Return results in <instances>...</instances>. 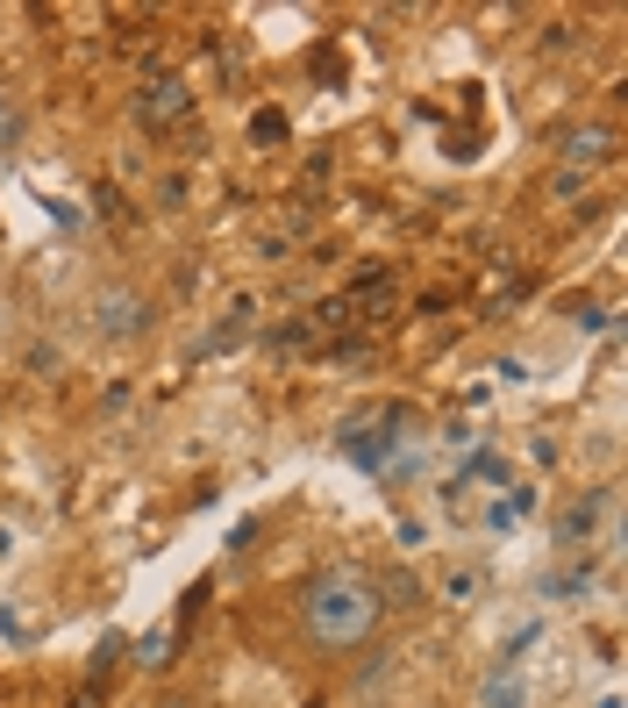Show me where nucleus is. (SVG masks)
Listing matches in <instances>:
<instances>
[{"mask_svg": "<svg viewBox=\"0 0 628 708\" xmlns=\"http://www.w3.org/2000/svg\"><path fill=\"white\" fill-rule=\"evenodd\" d=\"M578 329H614V308H593V301H572Z\"/></svg>", "mask_w": 628, "mask_h": 708, "instance_id": "4468645a", "label": "nucleus"}, {"mask_svg": "<svg viewBox=\"0 0 628 708\" xmlns=\"http://www.w3.org/2000/svg\"><path fill=\"white\" fill-rule=\"evenodd\" d=\"M115 658H129V644H121V637H107L101 652H93V666H86V687H93V694L107 687V673H115Z\"/></svg>", "mask_w": 628, "mask_h": 708, "instance_id": "6e6552de", "label": "nucleus"}, {"mask_svg": "<svg viewBox=\"0 0 628 708\" xmlns=\"http://www.w3.org/2000/svg\"><path fill=\"white\" fill-rule=\"evenodd\" d=\"M279 137H286V115H279V108H257V115H251V143H257V151H272Z\"/></svg>", "mask_w": 628, "mask_h": 708, "instance_id": "9d476101", "label": "nucleus"}, {"mask_svg": "<svg viewBox=\"0 0 628 708\" xmlns=\"http://www.w3.org/2000/svg\"><path fill=\"white\" fill-rule=\"evenodd\" d=\"M315 323H322V329H350V323H357V301H343V294L322 301V308H315Z\"/></svg>", "mask_w": 628, "mask_h": 708, "instance_id": "f8f14e48", "label": "nucleus"}, {"mask_svg": "<svg viewBox=\"0 0 628 708\" xmlns=\"http://www.w3.org/2000/svg\"><path fill=\"white\" fill-rule=\"evenodd\" d=\"M93 329H101V337H143V329H151V301L129 294V287H107V294L93 301Z\"/></svg>", "mask_w": 628, "mask_h": 708, "instance_id": "7ed1b4c3", "label": "nucleus"}, {"mask_svg": "<svg viewBox=\"0 0 628 708\" xmlns=\"http://www.w3.org/2000/svg\"><path fill=\"white\" fill-rule=\"evenodd\" d=\"M15 129H22V122H15V108L0 101V151H8V143H15Z\"/></svg>", "mask_w": 628, "mask_h": 708, "instance_id": "dca6fc26", "label": "nucleus"}, {"mask_svg": "<svg viewBox=\"0 0 628 708\" xmlns=\"http://www.w3.org/2000/svg\"><path fill=\"white\" fill-rule=\"evenodd\" d=\"M443 594H450V602H478V572H450V580H443Z\"/></svg>", "mask_w": 628, "mask_h": 708, "instance_id": "ddd939ff", "label": "nucleus"}, {"mask_svg": "<svg viewBox=\"0 0 628 708\" xmlns=\"http://www.w3.org/2000/svg\"><path fill=\"white\" fill-rule=\"evenodd\" d=\"M137 666H143V673H165V666H171V630H151V637L137 644Z\"/></svg>", "mask_w": 628, "mask_h": 708, "instance_id": "1a4fd4ad", "label": "nucleus"}, {"mask_svg": "<svg viewBox=\"0 0 628 708\" xmlns=\"http://www.w3.org/2000/svg\"><path fill=\"white\" fill-rule=\"evenodd\" d=\"M300 616H307V630H315L322 644L343 652V644H357L379 622V587L372 580H357V572H322V580L307 587Z\"/></svg>", "mask_w": 628, "mask_h": 708, "instance_id": "f257e3e1", "label": "nucleus"}, {"mask_svg": "<svg viewBox=\"0 0 628 708\" xmlns=\"http://www.w3.org/2000/svg\"><path fill=\"white\" fill-rule=\"evenodd\" d=\"M607 508H614V486H593V494H578V508L557 522V536H564V544H586V536H593V522L607 516Z\"/></svg>", "mask_w": 628, "mask_h": 708, "instance_id": "423d86ee", "label": "nucleus"}, {"mask_svg": "<svg viewBox=\"0 0 628 708\" xmlns=\"http://www.w3.org/2000/svg\"><path fill=\"white\" fill-rule=\"evenodd\" d=\"M564 157H572V165H607L614 157V129L607 122H578L572 137H564Z\"/></svg>", "mask_w": 628, "mask_h": 708, "instance_id": "39448f33", "label": "nucleus"}, {"mask_svg": "<svg viewBox=\"0 0 628 708\" xmlns=\"http://www.w3.org/2000/svg\"><path fill=\"white\" fill-rule=\"evenodd\" d=\"M586 580H593V572H586V566H564L557 580H550V594H586Z\"/></svg>", "mask_w": 628, "mask_h": 708, "instance_id": "2eb2a0df", "label": "nucleus"}, {"mask_svg": "<svg viewBox=\"0 0 628 708\" xmlns=\"http://www.w3.org/2000/svg\"><path fill=\"white\" fill-rule=\"evenodd\" d=\"M129 108H137V122L151 129V137H179V122L193 115V87L179 79V72H151Z\"/></svg>", "mask_w": 628, "mask_h": 708, "instance_id": "f03ea898", "label": "nucleus"}, {"mask_svg": "<svg viewBox=\"0 0 628 708\" xmlns=\"http://www.w3.org/2000/svg\"><path fill=\"white\" fill-rule=\"evenodd\" d=\"M486 708H528L522 673H492V680H486Z\"/></svg>", "mask_w": 628, "mask_h": 708, "instance_id": "0eeeda50", "label": "nucleus"}, {"mask_svg": "<svg viewBox=\"0 0 628 708\" xmlns=\"http://www.w3.org/2000/svg\"><path fill=\"white\" fill-rule=\"evenodd\" d=\"M72 708H101V694H93V687H79V701H72Z\"/></svg>", "mask_w": 628, "mask_h": 708, "instance_id": "f3484780", "label": "nucleus"}, {"mask_svg": "<svg viewBox=\"0 0 628 708\" xmlns=\"http://www.w3.org/2000/svg\"><path fill=\"white\" fill-rule=\"evenodd\" d=\"M251 315H257V301H251V294H236L229 308H221V323L201 337V351H193V358H221V351H236L243 337H251Z\"/></svg>", "mask_w": 628, "mask_h": 708, "instance_id": "20e7f679", "label": "nucleus"}, {"mask_svg": "<svg viewBox=\"0 0 628 708\" xmlns=\"http://www.w3.org/2000/svg\"><path fill=\"white\" fill-rule=\"evenodd\" d=\"M414 602H422V580H414V572H393V580H386V602H379V608H414Z\"/></svg>", "mask_w": 628, "mask_h": 708, "instance_id": "9b49d317", "label": "nucleus"}]
</instances>
